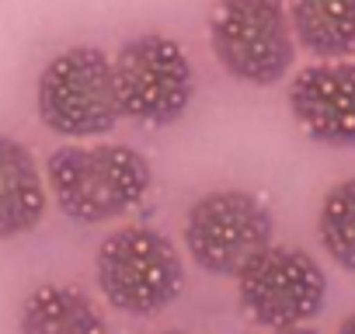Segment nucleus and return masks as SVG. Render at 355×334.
<instances>
[{
	"label": "nucleus",
	"instance_id": "10",
	"mask_svg": "<svg viewBox=\"0 0 355 334\" xmlns=\"http://www.w3.org/2000/svg\"><path fill=\"white\" fill-rule=\"evenodd\" d=\"M293 39L324 60L355 53V0H289Z\"/></svg>",
	"mask_w": 355,
	"mask_h": 334
},
{
	"label": "nucleus",
	"instance_id": "11",
	"mask_svg": "<svg viewBox=\"0 0 355 334\" xmlns=\"http://www.w3.org/2000/svg\"><path fill=\"white\" fill-rule=\"evenodd\" d=\"M18 334H108L101 310L70 285H39L18 317Z\"/></svg>",
	"mask_w": 355,
	"mask_h": 334
},
{
	"label": "nucleus",
	"instance_id": "1",
	"mask_svg": "<svg viewBox=\"0 0 355 334\" xmlns=\"http://www.w3.org/2000/svg\"><path fill=\"white\" fill-rule=\"evenodd\" d=\"M150 160L122 143L60 146L46 160V185L60 213L77 223H108L125 216L150 192Z\"/></svg>",
	"mask_w": 355,
	"mask_h": 334
},
{
	"label": "nucleus",
	"instance_id": "9",
	"mask_svg": "<svg viewBox=\"0 0 355 334\" xmlns=\"http://www.w3.org/2000/svg\"><path fill=\"white\" fill-rule=\"evenodd\" d=\"M46 182L28 146L0 136V240L32 234L46 216Z\"/></svg>",
	"mask_w": 355,
	"mask_h": 334
},
{
	"label": "nucleus",
	"instance_id": "2",
	"mask_svg": "<svg viewBox=\"0 0 355 334\" xmlns=\"http://www.w3.org/2000/svg\"><path fill=\"white\" fill-rule=\"evenodd\" d=\"M105 299L129 317H153L171 306L185 285V265L174 244L153 227L112 230L94 258Z\"/></svg>",
	"mask_w": 355,
	"mask_h": 334
},
{
	"label": "nucleus",
	"instance_id": "4",
	"mask_svg": "<svg viewBox=\"0 0 355 334\" xmlns=\"http://www.w3.org/2000/svg\"><path fill=\"white\" fill-rule=\"evenodd\" d=\"M216 63L241 84L272 87L293 67L286 0H220L209 18Z\"/></svg>",
	"mask_w": 355,
	"mask_h": 334
},
{
	"label": "nucleus",
	"instance_id": "12",
	"mask_svg": "<svg viewBox=\"0 0 355 334\" xmlns=\"http://www.w3.org/2000/svg\"><path fill=\"white\" fill-rule=\"evenodd\" d=\"M317 237L345 272H355V178L338 182L317 213Z\"/></svg>",
	"mask_w": 355,
	"mask_h": 334
},
{
	"label": "nucleus",
	"instance_id": "14",
	"mask_svg": "<svg viewBox=\"0 0 355 334\" xmlns=\"http://www.w3.org/2000/svg\"><path fill=\"white\" fill-rule=\"evenodd\" d=\"M338 334H355V313H352V317H348V320L338 327Z\"/></svg>",
	"mask_w": 355,
	"mask_h": 334
},
{
	"label": "nucleus",
	"instance_id": "7",
	"mask_svg": "<svg viewBox=\"0 0 355 334\" xmlns=\"http://www.w3.org/2000/svg\"><path fill=\"white\" fill-rule=\"evenodd\" d=\"M272 244V213L241 188H220L196 199L185 213V247L209 275H241V268Z\"/></svg>",
	"mask_w": 355,
	"mask_h": 334
},
{
	"label": "nucleus",
	"instance_id": "8",
	"mask_svg": "<svg viewBox=\"0 0 355 334\" xmlns=\"http://www.w3.org/2000/svg\"><path fill=\"white\" fill-rule=\"evenodd\" d=\"M296 125L324 146H355V60H320L289 84Z\"/></svg>",
	"mask_w": 355,
	"mask_h": 334
},
{
	"label": "nucleus",
	"instance_id": "13",
	"mask_svg": "<svg viewBox=\"0 0 355 334\" xmlns=\"http://www.w3.org/2000/svg\"><path fill=\"white\" fill-rule=\"evenodd\" d=\"M272 334H317L310 327H282V331H272Z\"/></svg>",
	"mask_w": 355,
	"mask_h": 334
},
{
	"label": "nucleus",
	"instance_id": "6",
	"mask_svg": "<svg viewBox=\"0 0 355 334\" xmlns=\"http://www.w3.org/2000/svg\"><path fill=\"white\" fill-rule=\"evenodd\" d=\"M324 296L327 279L320 265L313 254L289 244H268L237 275V303L244 317L268 331L303 327L320 313Z\"/></svg>",
	"mask_w": 355,
	"mask_h": 334
},
{
	"label": "nucleus",
	"instance_id": "5",
	"mask_svg": "<svg viewBox=\"0 0 355 334\" xmlns=\"http://www.w3.org/2000/svg\"><path fill=\"white\" fill-rule=\"evenodd\" d=\"M112 73L119 112L143 125L178 122L189 112L196 94V73L185 49L160 32L129 39L115 53Z\"/></svg>",
	"mask_w": 355,
	"mask_h": 334
},
{
	"label": "nucleus",
	"instance_id": "3",
	"mask_svg": "<svg viewBox=\"0 0 355 334\" xmlns=\"http://www.w3.org/2000/svg\"><path fill=\"white\" fill-rule=\"evenodd\" d=\"M35 108L56 136L91 139L112 132L122 118L112 56L98 46H73L49 60L35 87Z\"/></svg>",
	"mask_w": 355,
	"mask_h": 334
},
{
	"label": "nucleus",
	"instance_id": "15",
	"mask_svg": "<svg viewBox=\"0 0 355 334\" xmlns=\"http://www.w3.org/2000/svg\"><path fill=\"white\" fill-rule=\"evenodd\" d=\"M164 334H182V331H164Z\"/></svg>",
	"mask_w": 355,
	"mask_h": 334
}]
</instances>
